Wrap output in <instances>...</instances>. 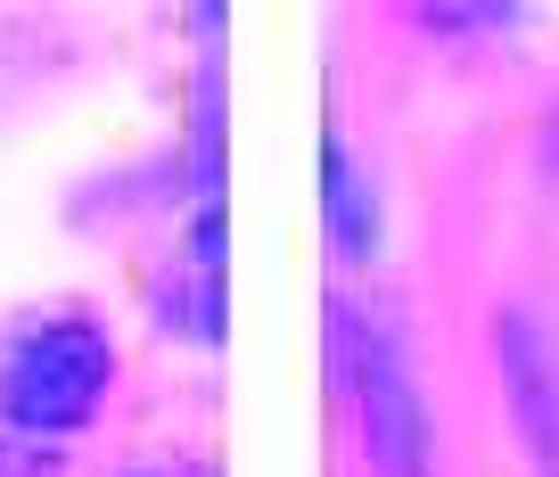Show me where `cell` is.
I'll list each match as a JSON object with an SVG mask.
<instances>
[{
	"instance_id": "obj_1",
	"label": "cell",
	"mask_w": 559,
	"mask_h": 477,
	"mask_svg": "<svg viewBox=\"0 0 559 477\" xmlns=\"http://www.w3.org/2000/svg\"><path fill=\"white\" fill-rule=\"evenodd\" d=\"M107 371H116V354H107V337L91 321H41L0 362V412L25 437H67V428H83L99 412Z\"/></svg>"
},
{
	"instance_id": "obj_2",
	"label": "cell",
	"mask_w": 559,
	"mask_h": 477,
	"mask_svg": "<svg viewBox=\"0 0 559 477\" xmlns=\"http://www.w3.org/2000/svg\"><path fill=\"white\" fill-rule=\"evenodd\" d=\"M337 371L354 387V412H362V444L379 461V477H428V412L412 395V371L386 330H370L362 313L337 305Z\"/></svg>"
},
{
	"instance_id": "obj_3",
	"label": "cell",
	"mask_w": 559,
	"mask_h": 477,
	"mask_svg": "<svg viewBox=\"0 0 559 477\" xmlns=\"http://www.w3.org/2000/svg\"><path fill=\"white\" fill-rule=\"evenodd\" d=\"M502 379H510V412H519L535 469L559 477V346L535 313H502Z\"/></svg>"
},
{
	"instance_id": "obj_4",
	"label": "cell",
	"mask_w": 559,
	"mask_h": 477,
	"mask_svg": "<svg viewBox=\"0 0 559 477\" xmlns=\"http://www.w3.org/2000/svg\"><path fill=\"white\" fill-rule=\"evenodd\" d=\"M321 214H330V239L346 264H370V248H379V198H370V181L354 174L346 141H321Z\"/></svg>"
},
{
	"instance_id": "obj_5",
	"label": "cell",
	"mask_w": 559,
	"mask_h": 477,
	"mask_svg": "<svg viewBox=\"0 0 559 477\" xmlns=\"http://www.w3.org/2000/svg\"><path fill=\"white\" fill-rule=\"evenodd\" d=\"M0 477H58L41 453H17V444H0Z\"/></svg>"
},
{
	"instance_id": "obj_6",
	"label": "cell",
	"mask_w": 559,
	"mask_h": 477,
	"mask_svg": "<svg viewBox=\"0 0 559 477\" xmlns=\"http://www.w3.org/2000/svg\"><path fill=\"white\" fill-rule=\"evenodd\" d=\"M148 477H198V469H148Z\"/></svg>"
}]
</instances>
